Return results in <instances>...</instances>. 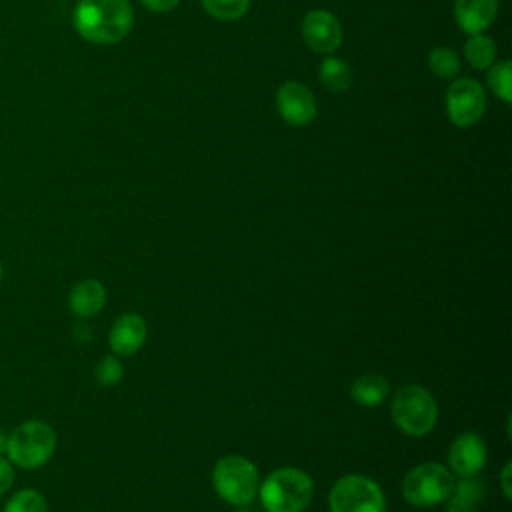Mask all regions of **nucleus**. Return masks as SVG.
<instances>
[{
  "mask_svg": "<svg viewBox=\"0 0 512 512\" xmlns=\"http://www.w3.org/2000/svg\"><path fill=\"white\" fill-rule=\"evenodd\" d=\"M152 12H168L178 6L180 0H140Z\"/></svg>",
  "mask_w": 512,
  "mask_h": 512,
  "instance_id": "393cba45",
  "label": "nucleus"
},
{
  "mask_svg": "<svg viewBox=\"0 0 512 512\" xmlns=\"http://www.w3.org/2000/svg\"><path fill=\"white\" fill-rule=\"evenodd\" d=\"M446 110L458 128L474 126L486 110V96L474 78H460L448 86L446 92Z\"/></svg>",
  "mask_w": 512,
  "mask_h": 512,
  "instance_id": "6e6552de",
  "label": "nucleus"
},
{
  "mask_svg": "<svg viewBox=\"0 0 512 512\" xmlns=\"http://www.w3.org/2000/svg\"><path fill=\"white\" fill-rule=\"evenodd\" d=\"M330 512H386L382 488L368 476H342L328 496Z\"/></svg>",
  "mask_w": 512,
  "mask_h": 512,
  "instance_id": "0eeeda50",
  "label": "nucleus"
},
{
  "mask_svg": "<svg viewBox=\"0 0 512 512\" xmlns=\"http://www.w3.org/2000/svg\"><path fill=\"white\" fill-rule=\"evenodd\" d=\"M458 26L472 34L484 32L498 16V0H454Z\"/></svg>",
  "mask_w": 512,
  "mask_h": 512,
  "instance_id": "ddd939ff",
  "label": "nucleus"
},
{
  "mask_svg": "<svg viewBox=\"0 0 512 512\" xmlns=\"http://www.w3.org/2000/svg\"><path fill=\"white\" fill-rule=\"evenodd\" d=\"M486 496V484L478 480L476 476L462 478L460 482H454V488L450 496L444 500L446 512H476L478 504Z\"/></svg>",
  "mask_w": 512,
  "mask_h": 512,
  "instance_id": "2eb2a0df",
  "label": "nucleus"
},
{
  "mask_svg": "<svg viewBox=\"0 0 512 512\" xmlns=\"http://www.w3.org/2000/svg\"><path fill=\"white\" fill-rule=\"evenodd\" d=\"M312 480L300 468H278L260 486V502L268 512H302L312 498Z\"/></svg>",
  "mask_w": 512,
  "mask_h": 512,
  "instance_id": "f03ea898",
  "label": "nucleus"
},
{
  "mask_svg": "<svg viewBox=\"0 0 512 512\" xmlns=\"http://www.w3.org/2000/svg\"><path fill=\"white\" fill-rule=\"evenodd\" d=\"M2 274H4V270H2V262H0V282H2Z\"/></svg>",
  "mask_w": 512,
  "mask_h": 512,
  "instance_id": "cd10ccee",
  "label": "nucleus"
},
{
  "mask_svg": "<svg viewBox=\"0 0 512 512\" xmlns=\"http://www.w3.org/2000/svg\"><path fill=\"white\" fill-rule=\"evenodd\" d=\"M490 90L504 102H512V68L508 60H502L492 66L488 72Z\"/></svg>",
  "mask_w": 512,
  "mask_h": 512,
  "instance_id": "4be33fe9",
  "label": "nucleus"
},
{
  "mask_svg": "<svg viewBox=\"0 0 512 512\" xmlns=\"http://www.w3.org/2000/svg\"><path fill=\"white\" fill-rule=\"evenodd\" d=\"M12 482H14V468H12V462L0 456V496L10 490Z\"/></svg>",
  "mask_w": 512,
  "mask_h": 512,
  "instance_id": "b1692460",
  "label": "nucleus"
},
{
  "mask_svg": "<svg viewBox=\"0 0 512 512\" xmlns=\"http://www.w3.org/2000/svg\"><path fill=\"white\" fill-rule=\"evenodd\" d=\"M212 484L218 496L232 506H248L258 494V468L244 456H224L212 470Z\"/></svg>",
  "mask_w": 512,
  "mask_h": 512,
  "instance_id": "20e7f679",
  "label": "nucleus"
},
{
  "mask_svg": "<svg viewBox=\"0 0 512 512\" xmlns=\"http://www.w3.org/2000/svg\"><path fill=\"white\" fill-rule=\"evenodd\" d=\"M302 38L314 52L330 54L342 42V26L328 10H312L302 20Z\"/></svg>",
  "mask_w": 512,
  "mask_h": 512,
  "instance_id": "9d476101",
  "label": "nucleus"
},
{
  "mask_svg": "<svg viewBox=\"0 0 512 512\" xmlns=\"http://www.w3.org/2000/svg\"><path fill=\"white\" fill-rule=\"evenodd\" d=\"M464 52L466 60L476 70H484L496 60V44L484 34H472L464 46Z\"/></svg>",
  "mask_w": 512,
  "mask_h": 512,
  "instance_id": "a211bd4d",
  "label": "nucleus"
},
{
  "mask_svg": "<svg viewBox=\"0 0 512 512\" xmlns=\"http://www.w3.org/2000/svg\"><path fill=\"white\" fill-rule=\"evenodd\" d=\"M122 374H124V366H122V362H120L116 356H112V354L102 356V358L98 360V364L94 366V376H96V380H98L102 386H114V384H118L120 378H122Z\"/></svg>",
  "mask_w": 512,
  "mask_h": 512,
  "instance_id": "5701e85b",
  "label": "nucleus"
},
{
  "mask_svg": "<svg viewBox=\"0 0 512 512\" xmlns=\"http://www.w3.org/2000/svg\"><path fill=\"white\" fill-rule=\"evenodd\" d=\"M132 22L134 12L128 0H78L74 8L76 32L94 44L120 42Z\"/></svg>",
  "mask_w": 512,
  "mask_h": 512,
  "instance_id": "f257e3e1",
  "label": "nucleus"
},
{
  "mask_svg": "<svg viewBox=\"0 0 512 512\" xmlns=\"http://www.w3.org/2000/svg\"><path fill=\"white\" fill-rule=\"evenodd\" d=\"M200 2L210 16L224 22L242 18L250 6V0H200Z\"/></svg>",
  "mask_w": 512,
  "mask_h": 512,
  "instance_id": "412c9836",
  "label": "nucleus"
},
{
  "mask_svg": "<svg viewBox=\"0 0 512 512\" xmlns=\"http://www.w3.org/2000/svg\"><path fill=\"white\" fill-rule=\"evenodd\" d=\"M510 468H512L510 462H506L504 468H502V490H504L506 498L512 496V492H510Z\"/></svg>",
  "mask_w": 512,
  "mask_h": 512,
  "instance_id": "a878e982",
  "label": "nucleus"
},
{
  "mask_svg": "<svg viewBox=\"0 0 512 512\" xmlns=\"http://www.w3.org/2000/svg\"><path fill=\"white\" fill-rule=\"evenodd\" d=\"M454 488V478L446 466L424 462L414 466L402 480L404 498L418 508H428L444 502Z\"/></svg>",
  "mask_w": 512,
  "mask_h": 512,
  "instance_id": "423d86ee",
  "label": "nucleus"
},
{
  "mask_svg": "<svg viewBox=\"0 0 512 512\" xmlns=\"http://www.w3.org/2000/svg\"><path fill=\"white\" fill-rule=\"evenodd\" d=\"M428 66L440 78H454L460 72V58L448 46H438L428 52Z\"/></svg>",
  "mask_w": 512,
  "mask_h": 512,
  "instance_id": "6ab92c4d",
  "label": "nucleus"
},
{
  "mask_svg": "<svg viewBox=\"0 0 512 512\" xmlns=\"http://www.w3.org/2000/svg\"><path fill=\"white\" fill-rule=\"evenodd\" d=\"M146 320L140 314L126 312L110 328L108 342L114 354L118 356H130L138 352L146 340Z\"/></svg>",
  "mask_w": 512,
  "mask_h": 512,
  "instance_id": "f8f14e48",
  "label": "nucleus"
},
{
  "mask_svg": "<svg viewBox=\"0 0 512 512\" xmlns=\"http://www.w3.org/2000/svg\"><path fill=\"white\" fill-rule=\"evenodd\" d=\"M68 304H70L72 314H76L78 318L96 316L106 304V288H104L102 282H98L94 278L80 280L70 290Z\"/></svg>",
  "mask_w": 512,
  "mask_h": 512,
  "instance_id": "4468645a",
  "label": "nucleus"
},
{
  "mask_svg": "<svg viewBox=\"0 0 512 512\" xmlns=\"http://www.w3.org/2000/svg\"><path fill=\"white\" fill-rule=\"evenodd\" d=\"M56 450V432L42 420H26L18 424L6 442L8 460L20 468L32 470L44 466Z\"/></svg>",
  "mask_w": 512,
  "mask_h": 512,
  "instance_id": "7ed1b4c3",
  "label": "nucleus"
},
{
  "mask_svg": "<svg viewBox=\"0 0 512 512\" xmlns=\"http://www.w3.org/2000/svg\"><path fill=\"white\" fill-rule=\"evenodd\" d=\"M276 106L290 126H306L316 116V100L308 86L288 80L276 92Z\"/></svg>",
  "mask_w": 512,
  "mask_h": 512,
  "instance_id": "1a4fd4ad",
  "label": "nucleus"
},
{
  "mask_svg": "<svg viewBox=\"0 0 512 512\" xmlns=\"http://www.w3.org/2000/svg\"><path fill=\"white\" fill-rule=\"evenodd\" d=\"M6 442H8V434L0 432V456L6 454Z\"/></svg>",
  "mask_w": 512,
  "mask_h": 512,
  "instance_id": "bb28decb",
  "label": "nucleus"
},
{
  "mask_svg": "<svg viewBox=\"0 0 512 512\" xmlns=\"http://www.w3.org/2000/svg\"><path fill=\"white\" fill-rule=\"evenodd\" d=\"M392 418L404 434L424 436L436 426L438 406L426 388L408 384L392 398Z\"/></svg>",
  "mask_w": 512,
  "mask_h": 512,
  "instance_id": "39448f33",
  "label": "nucleus"
},
{
  "mask_svg": "<svg viewBox=\"0 0 512 512\" xmlns=\"http://www.w3.org/2000/svg\"><path fill=\"white\" fill-rule=\"evenodd\" d=\"M486 444L476 432H462L454 438L448 452V462L454 474L460 478L478 476V472L486 464Z\"/></svg>",
  "mask_w": 512,
  "mask_h": 512,
  "instance_id": "9b49d317",
  "label": "nucleus"
},
{
  "mask_svg": "<svg viewBox=\"0 0 512 512\" xmlns=\"http://www.w3.org/2000/svg\"><path fill=\"white\" fill-rule=\"evenodd\" d=\"M390 392V384L384 376L376 372H366L360 374L352 386H350V396L354 402H358L364 408H374L384 402V398Z\"/></svg>",
  "mask_w": 512,
  "mask_h": 512,
  "instance_id": "dca6fc26",
  "label": "nucleus"
},
{
  "mask_svg": "<svg viewBox=\"0 0 512 512\" xmlns=\"http://www.w3.org/2000/svg\"><path fill=\"white\" fill-rule=\"evenodd\" d=\"M320 82L332 92H344L352 86V70L340 58H326L318 70Z\"/></svg>",
  "mask_w": 512,
  "mask_h": 512,
  "instance_id": "f3484780",
  "label": "nucleus"
},
{
  "mask_svg": "<svg viewBox=\"0 0 512 512\" xmlns=\"http://www.w3.org/2000/svg\"><path fill=\"white\" fill-rule=\"evenodd\" d=\"M4 512H48V504L38 490L22 488L8 498Z\"/></svg>",
  "mask_w": 512,
  "mask_h": 512,
  "instance_id": "aec40b11",
  "label": "nucleus"
}]
</instances>
